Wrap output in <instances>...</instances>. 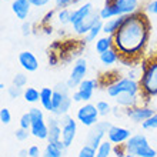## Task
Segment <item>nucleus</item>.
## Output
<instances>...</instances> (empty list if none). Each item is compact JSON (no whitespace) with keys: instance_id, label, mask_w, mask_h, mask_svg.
<instances>
[{"instance_id":"obj_1","label":"nucleus","mask_w":157,"mask_h":157,"mask_svg":"<svg viewBox=\"0 0 157 157\" xmlns=\"http://www.w3.org/2000/svg\"><path fill=\"white\" fill-rule=\"evenodd\" d=\"M150 20L143 12L126 16L123 25L113 34V44L120 60L130 66L133 60H139L150 39Z\"/></svg>"},{"instance_id":"obj_2","label":"nucleus","mask_w":157,"mask_h":157,"mask_svg":"<svg viewBox=\"0 0 157 157\" xmlns=\"http://www.w3.org/2000/svg\"><path fill=\"white\" fill-rule=\"evenodd\" d=\"M140 96L143 99H151L157 96V54L141 64V76L139 80Z\"/></svg>"},{"instance_id":"obj_3","label":"nucleus","mask_w":157,"mask_h":157,"mask_svg":"<svg viewBox=\"0 0 157 157\" xmlns=\"http://www.w3.org/2000/svg\"><path fill=\"white\" fill-rule=\"evenodd\" d=\"M124 146H126L127 154H132V156H137V157H156L157 156V151L150 146L147 137L143 133L133 134Z\"/></svg>"},{"instance_id":"obj_4","label":"nucleus","mask_w":157,"mask_h":157,"mask_svg":"<svg viewBox=\"0 0 157 157\" xmlns=\"http://www.w3.org/2000/svg\"><path fill=\"white\" fill-rule=\"evenodd\" d=\"M107 96L112 99H116L117 96L123 94V93H132V94H140V84L137 80L132 77H120L117 82L106 89Z\"/></svg>"},{"instance_id":"obj_5","label":"nucleus","mask_w":157,"mask_h":157,"mask_svg":"<svg viewBox=\"0 0 157 157\" xmlns=\"http://www.w3.org/2000/svg\"><path fill=\"white\" fill-rule=\"evenodd\" d=\"M113 124L109 121V120H100L99 123L90 127L89 133H87V141L86 144H89L90 147H93L94 150L99 149V146L101 144L103 141V137L107 134L109 128L112 127Z\"/></svg>"},{"instance_id":"obj_6","label":"nucleus","mask_w":157,"mask_h":157,"mask_svg":"<svg viewBox=\"0 0 157 157\" xmlns=\"http://www.w3.org/2000/svg\"><path fill=\"white\" fill-rule=\"evenodd\" d=\"M100 114L97 112V107L96 104H91V103H84L83 106L77 109V113H76V119L77 121L84 126V127H93L96 124L99 123Z\"/></svg>"},{"instance_id":"obj_7","label":"nucleus","mask_w":157,"mask_h":157,"mask_svg":"<svg viewBox=\"0 0 157 157\" xmlns=\"http://www.w3.org/2000/svg\"><path fill=\"white\" fill-rule=\"evenodd\" d=\"M87 75V60L84 57H78L73 64V69L70 71V76L67 78V86L70 87V90H75L80 86L83 80H86Z\"/></svg>"},{"instance_id":"obj_8","label":"nucleus","mask_w":157,"mask_h":157,"mask_svg":"<svg viewBox=\"0 0 157 157\" xmlns=\"http://www.w3.org/2000/svg\"><path fill=\"white\" fill-rule=\"evenodd\" d=\"M59 120H60V126H62V141L67 149V147H70L73 144V141L76 139L77 120H75L71 116H69V114L59 117Z\"/></svg>"},{"instance_id":"obj_9","label":"nucleus","mask_w":157,"mask_h":157,"mask_svg":"<svg viewBox=\"0 0 157 157\" xmlns=\"http://www.w3.org/2000/svg\"><path fill=\"white\" fill-rule=\"evenodd\" d=\"M156 112L157 110H154V109L150 107V106L139 104V106H134V107H132V109L124 110V114L132 120V121H134V123H144L146 120H149Z\"/></svg>"},{"instance_id":"obj_10","label":"nucleus","mask_w":157,"mask_h":157,"mask_svg":"<svg viewBox=\"0 0 157 157\" xmlns=\"http://www.w3.org/2000/svg\"><path fill=\"white\" fill-rule=\"evenodd\" d=\"M132 136V132L126 127H121V126H112L107 132V140L114 146L126 144Z\"/></svg>"},{"instance_id":"obj_11","label":"nucleus","mask_w":157,"mask_h":157,"mask_svg":"<svg viewBox=\"0 0 157 157\" xmlns=\"http://www.w3.org/2000/svg\"><path fill=\"white\" fill-rule=\"evenodd\" d=\"M99 21H101L100 14H99V12H96L94 10V12L90 13L87 17H84L82 21H78L77 25L73 26V30H75L77 34H83V36H86V34L91 30V27L96 26Z\"/></svg>"},{"instance_id":"obj_12","label":"nucleus","mask_w":157,"mask_h":157,"mask_svg":"<svg viewBox=\"0 0 157 157\" xmlns=\"http://www.w3.org/2000/svg\"><path fill=\"white\" fill-rule=\"evenodd\" d=\"M97 87V80L96 78H86L80 83V86L76 89V91L78 93V96L82 97L83 103H89L91 99H93V94H94V90Z\"/></svg>"},{"instance_id":"obj_13","label":"nucleus","mask_w":157,"mask_h":157,"mask_svg":"<svg viewBox=\"0 0 157 157\" xmlns=\"http://www.w3.org/2000/svg\"><path fill=\"white\" fill-rule=\"evenodd\" d=\"M17 59H19V64L21 66V69L25 71H27V73H33V71H36L39 69L37 57L32 52H29V50L20 52Z\"/></svg>"},{"instance_id":"obj_14","label":"nucleus","mask_w":157,"mask_h":157,"mask_svg":"<svg viewBox=\"0 0 157 157\" xmlns=\"http://www.w3.org/2000/svg\"><path fill=\"white\" fill-rule=\"evenodd\" d=\"M47 126H49V139L47 143H57L62 141V126H60V120L56 116H49L47 119Z\"/></svg>"},{"instance_id":"obj_15","label":"nucleus","mask_w":157,"mask_h":157,"mask_svg":"<svg viewBox=\"0 0 157 157\" xmlns=\"http://www.w3.org/2000/svg\"><path fill=\"white\" fill-rule=\"evenodd\" d=\"M30 4L29 0H13L12 2V10L16 14V17L21 21H26V19L30 14Z\"/></svg>"},{"instance_id":"obj_16","label":"nucleus","mask_w":157,"mask_h":157,"mask_svg":"<svg viewBox=\"0 0 157 157\" xmlns=\"http://www.w3.org/2000/svg\"><path fill=\"white\" fill-rule=\"evenodd\" d=\"M116 104L119 107L127 110V109H132L134 106H139V101H140V94H132V93H123V94L117 96L116 99Z\"/></svg>"},{"instance_id":"obj_17","label":"nucleus","mask_w":157,"mask_h":157,"mask_svg":"<svg viewBox=\"0 0 157 157\" xmlns=\"http://www.w3.org/2000/svg\"><path fill=\"white\" fill-rule=\"evenodd\" d=\"M32 136L39 139V140H47L49 139V126L46 120H37L32 123V128H30Z\"/></svg>"},{"instance_id":"obj_18","label":"nucleus","mask_w":157,"mask_h":157,"mask_svg":"<svg viewBox=\"0 0 157 157\" xmlns=\"http://www.w3.org/2000/svg\"><path fill=\"white\" fill-rule=\"evenodd\" d=\"M94 12V7H93V4L91 3H84L82 4L80 7L75 9L73 10V13H71V20H70V25L75 26L77 25L78 21H82L84 17H87L90 13Z\"/></svg>"},{"instance_id":"obj_19","label":"nucleus","mask_w":157,"mask_h":157,"mask_svg":"<svg viewBox=\"0 0 157 157\" xmlns=\"http://www.w3.org/2000/svg\"><path fill=\"white\" fill-rule=\"evenodd\" d=\"M53 87H41L40 89V104L43 110H47L50 114L53 113Z\"/></svg>"},{"instance_id":"obj_20","label":"nucleus","mask_w":157,"mask_h":157,"mask_svg":"<svg viewBox=\"0 0 157 157\" xmlns=\"http://www.w3.org/2000/svg\"><path fill=\"white\" fill-rule=\"evenodd\" d=\"M116 6L119 7L121 16H130L139 12V0H117Z\"/></svg>"},{"instance_id":"obj_21","label":"nucleus","mask_w":157,"mask_h":157,"mask_svg":"<svg viewBox=\"0 0 157 157\" xmlns=\"http://www.w3.org/2000/svg\"><path fill=\"white\" fill-rule=\"evenodd\" d=\"M64 150H66V146L63 144V141L47 143L43 153H41V157H63Z\"/></svg>"},{"instance_id":"obj_22","label":"nucleus","mask_w":157,"mask_h":157,"mask_svg":"<svg viewBox=\"0 0 157 157\" xmlns=\"http://www.w3.org/2000/svg\"><path fill=\"white\" fill-rule=\"evenodd\" d=\"M124 19H126V16H119V17H113L110 20L103 21V33L106 36H113L120 29V26L123 25Z\"/></svg>"},{"instance_id":"obj_23","label":"nucleus","mask_w":157,"mask_h":157,"mask_svg":"<svg viewBox=\"0 0 157 157\" xmlns=\"http://www.w3.org/2000/svg\"><path fill=\"white\" fill-rule=\"evenodd\" d=\"M99 59H100V63L101 64H104V66H113V64H116L117 62L120 60V56L119 53H117V50L113 47V49L107 50V52H104V53L99 54Z\"/></svg>"},{"instance_id":"obj_24","label":"nucleus","mask_w":157,"mask_h":157,"mask_svg":"<svg viewBox=\"0 0 157 157\" xmlns=\"http://www.w3.org/2000/svg\"><path fill=\"white\" fill-rule=\"evenodd\" d=\"M114 44H113V36H103V37H99L94 43V49L99 54L107 52V50L113 49Z\"/></svg>"},{"instance_id":"obj_25","label":"nucleus","mask_w":157,"mask_h":157,"mask_svg":"<svg viewBox=\"0 0 157 157\" xmlns=\"http://www.w3.org/2000/svg\"><path fill=\"white\" fill-rule=\"evenodd\" d=\"M71 103H73V99H71V96H70V94L64 96V99H63L62 104H60L57 110L53 113V116L62 117V116H66V114H69V110H70V107H71Z\"/></svg>"},{"instance_id":"obj_26","label":"nucleus","mask_w":157,"mask_h":157,"mask_svg":"<svg viewBox=\"0 0 157 157\" xmlns=\"http://www.w3.org/2000/svg\"><path fill=\"white\" fill-rule=\"evenodd\" d=\"M23 99L30 104H34L40 101V90H37L36 87H26L25 93H23Z\"/></svg>"},{"instance_id":"obj_27","label":"nucleus","mask_w":157,"mask_h":157,"mask_svg":"<svg viewBox=\"0 0 157 157\" xmlns=\"http://www.w3.org/2000/svg\"><path fill=\"white\" fill-rule=\"evenodd\" d=\"M103 32V20L99 21L96 26L91 27V30L84 36V43H90V41H96L99 39V34Z\"/></svg>"},{"instance_id":"obj_28","label":"nucleus","mask_w":157,"mask_h":157,"mask_svg":"<svg viewBox=\"0 0 157 157\" xmlns=\"http://www.w3.org/2000/svg\"><path fill=\"white\" fill-rule=\"evenodd\" d=\"M113 144L109 140H103L101 144L99 146V149L96 150V157H110L113 153Z\"/></svg>"},{"instance_id":"obj_29","label":"nucleus","mask_w":157,"mask_h":157,"mask_svg":"<svg viewBox=\"0 0 157 157\" xmlns=\"http://www.w3.org/2000/svg\"><path fill=\"white\" fill-rule=\"evenodd\" d=\"M71 10L70 9H57V21L60 25H70V20H71Z\"/></svg>"},{"instance_id":"obj_30","label":"nucleus","mask_w":157,"mask_h":157,"mask_svg":"<svg viewBox=\"0 0 157 157\" xmlns=\"http://www.w3.org/2000/svg\"><path fill=\"white\" fill-rule=\"evenodd\" d=\"M96 107H97V112H99L100 117H106L113 113V107L106 100H99V101L96 103Z\"/></svg>"},{"instance_id":"obj_31","label":"nucleus","mask_w":157,"mask_h":157,"mask_svg":"<svg viewBox=\"0 0 157 157\" xmlns=\"http://www.w3.org/2000/svg\"><path fill=\"white\" fill-rule=\"evenodd\" d=\"M27 80H29V78H27V75H25V73H16L12 78V84L23 89V87L27 84Z\"/></svg>"},{"instance_id":"obj_32","label":"nucleus","mask_w":157,"mask_h":157,"mask_svg":"<svg viewBox=\"0 0 157 157\" xmlns=\"http://www.w3.org/2000/svg\"><path fill=\"white\" fill-rule=\"evenodd\" d=\"M32 117H30L29 112L25 113V114H21L20 120H19V127L20 128H25V130H30L32 128Z\"/></svg>"},{"instance_id":"obj_33","label":"nucleus","mask_w":157,"mask_h":157,"mask_svg":"<svg viewBox=\"0 0 157 157\" xmlns=\"http://www.w3.org/2000/svg\"><path fill=\"white\" fill-rule=\"evenodd\" d=\"M23 93H25V89L17 87V86H14V84L7 87V94L10 99H19L20 96H23Z\"/></svg>"},{"instance_id":"obj_34","label":"nucleus","mask_w":157,"mask_h":157,"mask_svg":"<svg viewBox=\"0 0 157 157\" xmlns=\"http://www.w3.org/2000/svg\"><path fill=\"white\" fill-rule=\"evenodd\" d=\"M141 127L144 130H156L157 128V112L149 120H146L144 123H141Z\"/></svg>"},{"instance_id":"obj_35","label":"nucleus","mask_w":157,"mask_h":157,"mask_svg":"<svg viewBox=\"0 0 157 157\" xmlns=\"http://www.w3.org/2000/svg\"><path fill=\"white\" fill-rule=\"evenodd\" d=\"M77 157H96V150L93 147H90L89 144H84L78 150Z\"/></svg>"},{"instance_id":"obj_36","label":"nucleus","mask_w":157,"mask_h":157,"mask_svg":"<svg viewBox=\"0 0 157 157\" xmlns=\"http://www.w3.org/2000/svg\"><path fill=\"white\" fill-rule=\"evenodd\" d=\"M29 114L32 117V121H37V120H44V113L39 107H32L29 110Z\"/></svg>"},{"instance_id":"obj_37","label":"nucleus","mask_w":157,"mask_h":157,"mask_svg":"<svg viewBox=\"0 0 157 157\" xmlns=\"http://www.w3.org/2000/svg\"><path fill=\"white\" fill-rule=\"evenodd\" d=\"M30 136H32L30 130H25V128H20V127L14 132V137H16V140H19V141H26Z\"/></svg>"},{"instance_id":"obj_38","label":"nucleus","mask_w":157,"mask_h":157,"mask_svg":"<svg viewBox=\"0 0 157 157\" xmlns=\"http://www.w3.org/2000/svg\"><path fill=\"white\" fill-rule=\"evenodd\" d=\"M0 121L4 126L12 121V113H10V110L7 107H2V110H0Z\"/></svg>"},{"instance_id":"obj_39","label":"nucleus","mask_w":157,"mask_h":157,"mask_svg":"<svg viewBox=\"0 0 157 157\" xmlns=\"http://www.w3.org/2000/svg\"><path fill=\"white\" fill-rule=\"evenodd\" d=\"M54 90V89H53ZM64 96H67V94H63V93H59V91H56L54 90V93H53V113L56 112L59 109V106L62 104V101H63V99H64ZM52 113V114H53Z\"/></svg>"},{"instance_id":"obj_40","label":"nucleus","mask_w":157,"mask_h":157,"mask_svg":"<svg viewBox=\"0 0 157 157\" xmlns=\"http://www.w3.org/2000/svg\"><path fill=\"white\" fill-rule=\"evenodd\" d=\"M80 0H54V4L57 9H67L71 4H76Z\"/></svg>"},{"instance_id":"obj_41","label":"nucleus","mask_w":157,"mask_h":157,"mask_svg":"<svg viewBox=\"0 0 157 157\" xmlns=\"http://www.w3.org/2000/svg\"><path fill=\"white\" fill-rule=\"evenodd\" d=\"M41 153H43V151L40 150L39 146L32 144L29 147V157H41Z\"/></svg>"},{"instance_id":"obj_42","label":"nucleus","mask_w":157,"mask_h":157,"mask_svg":"<svg viewBox=\"0 0 157 157\" xmlns=\"http://www.w3.org/2000/svg\"><path fill=\"white\" fill-rule=\"evenodd\" d=\"M21 34L23 36L32 34V23L30 21H23V25H21Z\"/></svg>"},{"instance_id":"obj_43","label":"nucleus","mask_w":157,"mask_h":157,"mask_svg":"<svg viewBox=\"0 0 157 157\" xmlns=\"http://www.w3.org/2000/svg\"><path fill=\"white\" fill-rule=\"evenodd\" d=\"M146 10L151 14H157V0H151L147 6H146Z\"/></svg>"},{"instance_id":"obj_44","label":"nucleus","mask_w":157,"mask_h":157,"mask_svg":"<svg viewBox=\"0 0 157 157\" xmlns=\"http://www.w3.org/2000/svg\"><path fill=\"white\" fill-rule=\"evenodd\" d=\"M29 2L33 7H43V6L50 3V0H29Z\"/></svg>"},{"instance_id":"obj_45","label":"nucleus","mask_w":157,"mask_h":157,"mask_svg":"<svg viewBox=\"0 0 157 157\" xmlns=\"http://www.w3.org/2000/svg\"><path fill=\"white\" fill-rule=\"evenodd\" d=\"M19 157H29V149L19 150Z\"/></svg>"},{"instance_id":"obj_46","label":"nucleus","mask_w":157,"mask_h":157,"mask_svg":"<svg viewBox=\"0 0 157 157\" xmlns=\"http://www.w3.org/2000/svg\"><path fill=\"white\" fill-rule=\"evenodd\" d=\"M126 157H137V156H132V154H127Z\"/></svg>"},{"instance_id":"obj_47","label":"nucleus","mask_w":157,"mask_h":157,"mask_svg":"<svg viewBox=\"0 0 157 157\" xmlns=\"http://www.w3.org/2000/svg\"><path fill=\"white\" fill-rule=\"evenodd\" d=\"M3 2H13V0H3Z\"/></svg>"},{"instance_id":"obj_48","label":"nucleus","mask_w":157,"mask_h":157,"mask_svg":"<svg viewBox=\"0 0 157 157\" xmlns=\"http://www.w3.org/2000/svg\"><path fill=\"white\" fill-rule=\"evenodd\" d=\"M156 107H157V96H156Z\"/></svg>"}]
</instances>
